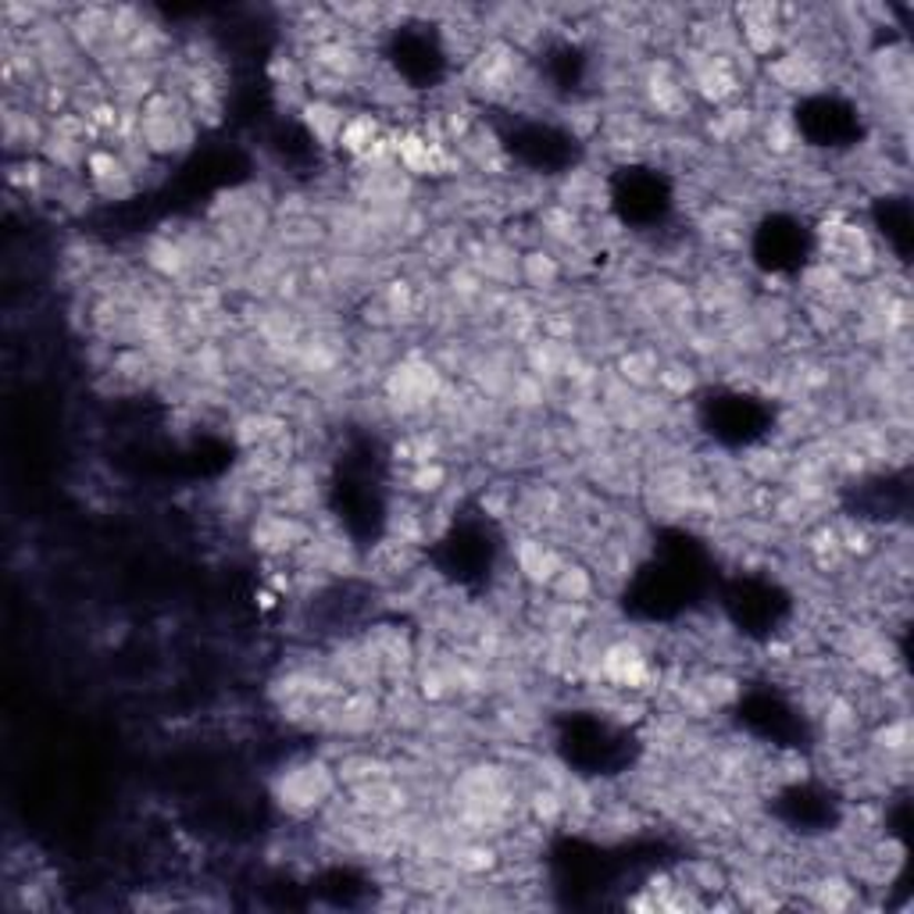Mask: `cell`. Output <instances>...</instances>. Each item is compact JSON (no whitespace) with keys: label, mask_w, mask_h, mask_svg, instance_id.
Here are the masks:
<instances>
[{"label":"cell","mask_w":914,"mask_h":914,"mask_svg":"<svg viewBox=\"0 0 914 914\" xmlns=\"http://www.w3.org/2000/svg\"><path fill=\"white\" fill-rule=\"evenodd\" d=\"M329 793V776L326 768H294V772H286L283 779V804L294 808V811H311L322 804V797Z\"/></svg>","instance_id":"6da1fadb"},{"label":"cell","mask_w":914,"mask_h":914,"mask_svg":"<svg viewBox=\"0 0 914 914\" xmlns=\"http://www.w3.org/2000/svg\"><path fill=\"white\" fill-rule=\"evenodd\" d=\"M304 122H308L311 136H318L326 147H332V143H340V136H343L347 115L340 107H332L329 101H315V104L304 107Z\"/></svg>","instance_id":"7a4b0ae2"}]
</instances>
